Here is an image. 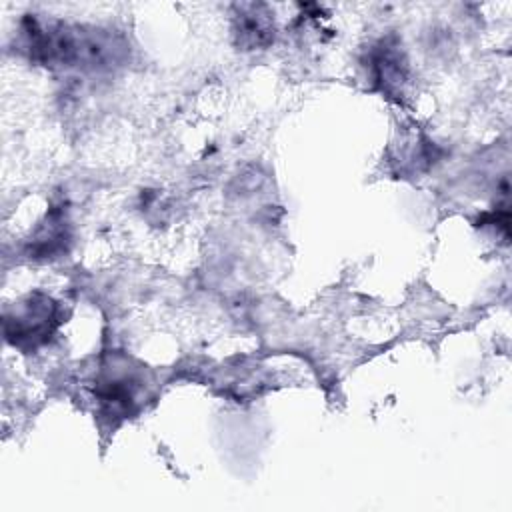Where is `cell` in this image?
Listing matches in <instances>:
<instances>
[{
  "label": "cell",
  "instance_id": "1",
  "mask_svg": "<svg viewBox=\"0 0 512 512\" xmlns=\"http://www.w3.org/2000/svg\"><path fill=\"white\" fill-rule=\"evenodd\" d=\"M236 34L242 46L246 48H260L272 42L274 38V24L270 12L264 6L248 4L240 8L236 18Z\"/></svg>",
  "mask_w": 512,
  "mask_h": 512
}]
</instances>
